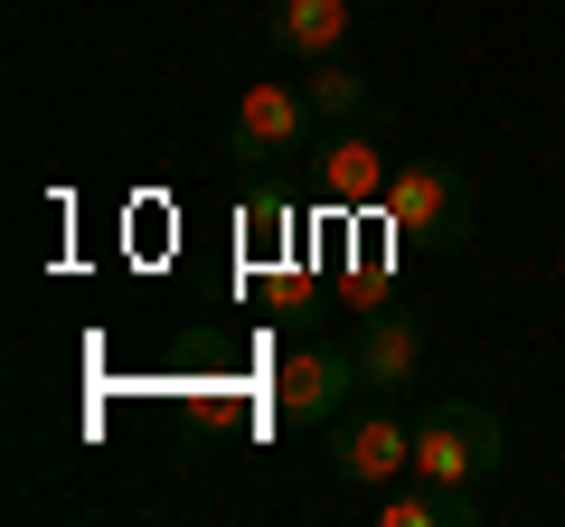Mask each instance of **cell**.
<instances>
[{"instance_id":"6da1fadb","label":"cell","mask_w":565,"mask_h":527,"mask_svg":"<svg viewBox=\"0 0 565 527\" xmlns=\"http://www.w3.org/2000/svg\"><path fill=\"white\" fill-rule=\"evenodd\" d=\"M377 217H386V236L424 245V255H462L471 245V180L452 161H396Z\"/></svg>"},{"instance_id":"7a4b0ae2","label":"cell","mask_w":565,"mask_h":527,"mask_svg":"<svg viewBox=\"0 0 565 527\" xmlns=\"http://www.w3.org/2000/svg\"><path fill=\"white\" fill-rule=\"evenodd\" d=\"M509 462V433L490 406H471V396H444V406L415 424V471L424 481H490V471Z\"/></svg>"},{"instance_id":"3957f363","label":"cell","mask_w":565,"mask_h":527,"mask_svg":"<svg viewBox=\"0 0 565 527\" xmlns=\"http://www.w3.org/2000/svg\"><path fill=\"white\" fill-rule=\"evenodd\" d=\"M311 95L302 85H245L236 95V122H226V151H236L245 170H274V161H302L311 151Z\"/></svg>"},{"instance_id":"277c9868","label":"cell","mask_w":565,"mask_h":527,"mask_svg":"<svg viewBox=\"0 0 565 527\" xmlns=\"http://www.w3.org/2000/svg\"><path fill=\"white\" fill-rule=\"evenodd\" d=\"M330 471H340L349 490H396L405 471H415V433L396 424L386 406H359V415H330Z\"/></svg>"},{"instance_id":"5b68a950","label":"cell","mask_w":565,"mask_h":527,"mask_svg":"<svg viewBox=\"0 0 565 527\" xmlns=\"http://www.w3.org/2000/svg\"><path fill=\"white\" fill-rule=\"evenodd\" d=\"M349 396H359V348H340V340L292 348L282 377H274V415L282 424H330V415H349Z\"/></svg>"},{"instance_id":"8992f818","label":"cell","mask_w":565,"mask_h":527,"mask_svg":"<svg viewBox=\"0 0 565 527\" xmlns=\"http://www.w3.org/2000/svg\"><path fill=\"white\" fill-rule=\"evenodd\" d=\"M386 180H396V170H386V151L367 142V122H340V132L321 142V198L340 207V217L386 207Z\"/></svg>"},{"instance_id":"52a82bcc","label":"cell","mask_w":565,"mask_h":527,"mask_svg":"<svg viewBox=\"0 0 565 527\" xmlns=\"http://www.w3.org/2000/svg\"><path fill=\"white\" fill-rule=\"evenodd\" d=\"M349 348H359V386H377V396H405L424 377V330L405 311H367Z\"/></svg>"},{"instance_id":"ba28073f","label":"cell","mask_w":565,"mask_h":527,"mask_svg":"<svg viewBox=\"0 0 565 527\" xmlns=\"http://www.w3.org/2000/svg\"><path fill=\"white\" fill-rule=\"evenodd\" d=\"M349 20H359V0H274V10H264V39H274L282 57H340Z\"/></svg>"},{"instance_id":"9c48e42d","label":"cell","mask_w":565,"mask_h":527,"mask_svg":"<svg viewBox=\"0 0 565 527\" xmlns=\"http://www.w3.org/2000/svg\"><path fill=\"white\" fill-rule=\"evenodd\" d=\"M302 95H311V114H321V122H377V85H367L349 57H311Z\"/></svg>"},{"instance_id":"30bf717a","label":"cell","mask_w":565,"mask_h":527,"mask_svg":"<svg viewBox=\"0 0 565 527\" xmlns=\"http://www.w3.org/2000/svg\"><path fill=\"white\" fill-rule=\"evenodd\" d=\"M359 10H367V0H359Z\"/></svg>"}]
</instances>
